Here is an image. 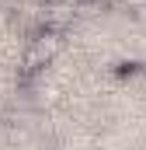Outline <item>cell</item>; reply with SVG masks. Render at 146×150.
Instances as JSON below:
<instances>
[{
    "instance_id": "cell-1",
    "label": "cell",
    "mask_w": 146,
    "mask_h": 150,
    "mask_svg": "<svg viewBox=\"0 0 146 150\" xmlns=\"http://www.w3.org/2000/svg\"><path fill=\"white\" fill-rule=\"evenodd\" d=\"M59 45H63L59 32H45V35H38L35 42H32V49H28V56H25V67H28V70H38L42 63H49V59L59 52Z\"/></svg>"
}]
</instances>
